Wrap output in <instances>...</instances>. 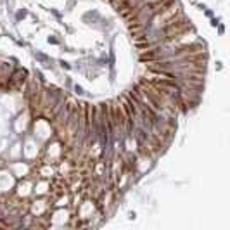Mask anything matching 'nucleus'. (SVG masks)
Masks as SVG:
<instances>
[{"label": "nucleus", "mask_w": 230, "mask_h": 230, "mask_svg": "<svg viewBox=\"0 0 230 230\" xmlns=\"http://www.w3.org/2000/svg\"><path fill=\"white\" fill-rule=\"evenodd\" d=\"M24 80H26V71L24 69H16L14 73L9 76L7 87L9 88H21V85L24 83Z\"/></svg>", "instance_id": "obj_1"}, {"label": "nucleus", "mask_w": 230, "mask_h": 230, "mask_svg": "<svg viewBox=\"0 0 230 230\" xmlns=\"http://www.w3.org/2000/svg\"><path fill=\"white\" fill-rule=\"evenodd\" d=\"M74 90L78 92V94H83V88H81V87H74Z\"/></svg>", "instance_id": "obj_3"}, {"label": "nucleus", "mask_w": 230, "mask_h": 230, "mask_svg": "<svg viewBox=\"0 0 230 230\" xmlns=\"http://www.w3.org/2000/svg\"><path fill=\"white\" fill-rule=\"evenodd\" d=\"M35 57L38 59V61L45 62V66H48V68H50V66H52V61H50V59H48L47 56H43V54H40V52H36V54H35Z\"/></svg>", "instance_id": "obj_2"}]
</instances>
